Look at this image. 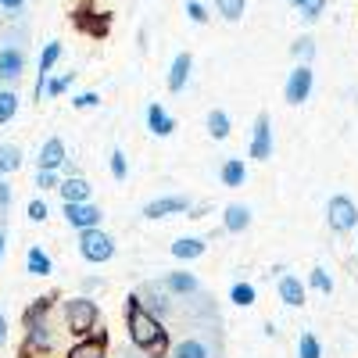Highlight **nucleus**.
Here are the masks:
<instances>
[{"mask_svg":"<svg viewBox=\"0 0 358 358\" xmlns=\"http://www.w3.org/2000/svg\"><path fill=\"white\" fill-rule=\"evenodd\" d=\"M50 348H54V330H50L47 315L29 319L25 322V351L33 355V351H50Z\"/></svg>","mask_w":358,"mask_h":358,"instance_id":"6e6552de","label":"nucleus"},{"mask_svg":"<svg viewBox=\"0 0 358 358\" xmlns=\"http://www.w3.org/2000/svg\"><path fill=\"white\" fill-rule=\"evenodd\" d=\"M72 83H76V72H65V76H50V79H47V86H43V94H47V97H62V94H65V90H69Z\"/></svg>","mask_w":358,"mask_h":358,"instance_id":"7c9ffc66","label":"nucleus"},{"mask_svg":"<svg viewBox=\"0 0 358 358\" xmlns=\"http://www.w3.org/2000/svg\"><path fill=\"white\" fill-rule=\"evenodd\" d=\"M57 194H62V201H90V183L76 172V176H65L57 183Z\"/></svg>","mask_w":358,"mask_h":358,"instance_id":"a211bd4d","label":"nucleus"},{"mask_svg":"<svg viewBox=\"0 0 358 358\" xmlns=\"http://www.w3.org/2000/svg\"><path fill=\"white\" fill-rule=\"evenodd\" d=\"M190 69H194V57L190 54H176V62L169 69V90L172 94H183V86L190 79Z\"/></svg>","mask_w":358,"mask_h":358,"instance_id":"2eb2a0df","label":"nucleus"},{"mask_svg":"<svg viewBox=\"0 0 358 358\" xmlns=\"http://www.w3.org/2000/svg\"><path fill=\"white\" fill-rule=\"evenodd\" d=\"M297 358H322V348L312 334H301V344H297Z\"/></svg>","mask_w":358,"mask_h":358,"instance_id":"473e14b6","label":"nucleus"},{"mask_svg":"<svg viewBox=\"0 0 358 358\" xmlns=\"http://www.w3.org/2000/svg\"><path fill=\"white\" fill-rule=\"evenodd\" d=\"M219 176H222V183H226V187H244L248 169H244V162H241V158H226Z\"/></svg>","mask_w":358,"mask_h":358,"instance_id":"5701e85b","label":"nucleus"},{"mask_svg":"<svg viewBox=\"0 0 358 358\" xmlns=\"http://www.w3.org/2000/svg\"><path fill=\"white\" fill-rule=\"evenodd\" d=\"M187 15H190V22H197V25L208 22V8L201 4V0H187Z\"/></svg>","mask_w":358,"mask_h":358,"instance_id":"58836bf2","label":"nucleus"},{"mask_svg":"<svg viewBox=\"0 0 358 358\" xmlns=\"http://www.w3.org/2000/svg\"><path fill=\"white\" fill-rule=\"evenodd\" d=\"M290 4L305 15V22H319L326 11V0H290Z\"/></svg>","mask_w":358,"mask_h":358,"instance_id":"c756f323","label":"nucleus"},{"mask_svg":"<svg viewBox=\"0 0 358 358\" xmlns=\"http://www.w3.org/2000/svg\"><path fill=\"white\" fill-rule=\"evenodd\" d=\"M8 204H11V187L0 179V208H8Z\"/></svg>","mask_w":358,"mask_h":358,"instance_id":"ea45409f","label":"nucleus"},{"mask_svg":"<svg viewBox=\"0 0 358 358\" xmlns=\"http://www.w3.org/2000/svg\"><path fill=\"white\" fill-rule=\"evenodd\" d=\"M25 273H29V276H50V273H54L50 255H47L43 248H29V255H25Z\"/></svg>","mask_w":358,"mask_h":358,"instance_id":"6ab92c4d","label":"nucleus"},{"mask_svg":"<svg viewBox=\"0 0 358 358\" xmlns=\"http://www.w3.org/2000/svg\"><path fill=\"white\" fill-rule=\"evenodd\" d=\"M25 215H29V222H47V215H50V208H47V201L33 197V201H29V208H25Z\"/></svg>","mask_w":358,"mask_h":358,"instance_id":"72a5a7b5","label":"nucleus"},{"mask_svg":"<svg viewBox=\"0 0 358 358\" xmlns=\"http://www.w3.org/2000/svg\"><path fill=\"white\" fill-rule=\"evenodd\" d=\"M79 255L86 258V262H94V265H101V262H108V258H115V241L101 229V226H90V229H79Z\"/></svg>","mask_w":358,"mask_h":358,"instance_id":"7ed1b4c3","label":"nucleus"},{"mask_svg":"<svg viewBox=\"0 0 358 358\" xmlns=\"http://www.w3.org/2000/svg\"><path fill=\"white\" fill-rule=\"evenodd\" d=\"M22 169V151L15 143H0V176H11Z\"/></svg>","mask_w":358,"mask_h":358,"instance_id":"393cba45","label":"nucleus"},{"mask_svg":"<svg viewBox=\"0 0 358 358\" xmlns=\"http://www.w3.org/2000/svg\"><path fill=\"white\" fill-rule=\"evenodd\" d=\"M204 241H201V236H179V241L172 244V255L179 258V262H194V258H201L204 255Z\"/></svg>","mask_w":358,"mask_h":358,"instance_id":"412c9836","label":"nucleus"},{"mask_svg":"<svg viewBox=\"0 0 358 358\" xmlns=\"http://www.w3.org/2000/svg\"><path fill=\"white\" fill-rule=\"evenodd\" d=\"M290 50H294V57H297V65H312V57H315V40H312V36H301Z\"/></svg>","mask_w":358,"mask_h":358,"instance_id":"2f4dec72","label":"nucleus"},{"mask_svg":"<svg viewBox=\"0 0 358 358\" xmlns=\"http://www.w3.org/2000/svg\"><path fill=\"white\" fill-rule=\"evenodd\" d=\"M4 251H8V236H4V229H0V262H4Z\"/></svg>","mask_w":358,"mask_h":358,"instance_id":"37998d69","label":"nucleus"},{"mask_svg":"<svg viewBox=\"0 0 358 358\" xmlns=\"http://www.w3.org/2000/svg\"><path fill=\"white\" fill-rule=\"evenodd\" d=\"M104 351H108V334L104 330H90L86 337H79L69 348V358H104Z\"/></svg>","mask_w":358,"mask_h":358,"instance_id":"9d476101","label":"nucleus"},{"mask_svg":"<svg viewBox=\"0 0 358 358\" xmlns=\"http://www.w3.org/2000/svg\"><path fill=\"white\" fill-rule=\"evenodd\" d=\"M111 176H115V179H126V176H129V162H126V155L118 151V147L111 151Z\"/></svg>","mask_w":358,"mask_h":358,"instance_id":"c9c22d12","label":"nucleus"},{"mask_svg":"<svg viewBox=\"0 0 358 358\" xmlns=\"http://www.w3.org/2000/svg\"><path fill=\"white\" fill-rule=\"evenodd\" d=\"M326 219H330V229L334 233H348V229H358V208L351 197L337 194L330 197V208H326Z\"/></svg>","mask_w":358,"mask_h":358,"instance_id":"20e7f679","label":"nucleus"},{"mask_svg":"<svg viewBox=\"0 0 358 358\" xmlns=\"http://www.w3.org/2000/svg\"><path fill=\"white\" fill-rule=\"evenodd\" d=\"M57 57H62V43L50 40V43L43 47V54H40V69H36V97H43V86H47L54 65H57Z\"/></svg>","mask_w":358,"mask_h":358,"instance_id":"ddd939ff","label":"nucleus"},{"mask_svg":"<svg viewBox=\"0 0 358 358\" xmlns=\"http://www.w3.org/2000/svg\"><path fill=\"white\" fill-rule=\"evenodd\" d=\"M172 358H215V348L201 337H187L172 348Z\"/></svg>","mask_w":358,"mask_h":358,"instance_id":"f3484780","label":"nucleus"},{"mask_svg":"<svg viewBox=\"0 0 358 358\" xmlns=\"http://www.w3.org/2000/svg\"><path fill=\"white\" fill-rule=\"evenodd\" d=\"M255 297H258V294H255L251 283H233V290H229V301H233V305H241V308H251V305H255Z\"/></svg>","mask_w":358,"mask_h":358,"instance_id":"c85d7f7f","label":"nucleus"},{"mask_svg":"<svg viewBox=\"0 0 358 358\" xmlns=\"http://www.w3.org/2000/svg\"><path fill=\"white\" fill-rule=\"evenodd\" d=\"M126 322H129V341L147 351V355H165L169 351V337L162 330V319L140 301V294H129V305H126Z\"/></svg>","mask_w":358,"mask_h":358,"instance_id":"f257e3e1","label":"nucleus"},{"mask_svg":"<svg viewBox=\"0 0 358 358\" xmlns=\"http://www.w3.org/2000/svg\"><path fill=\"white\" fill-rule=\"evenodd\" d=\"M312 287H315L319 294H334V280H330V273H326V268H312Z\"/></svg>","mask_w":358,"mask_h":358,"instance_id":"f704fd0d","label":"nucleus"},{"mask_svg":"<svg viewBox=\"0 0 358 358\" xmlns=\"http://www.w3.org/2000/svg\"><path fill=\"white\" fill-rule=\"evenodd\" d=\"M101 208L90 204V201H65V222L72 229H90V226H101Z\"/></svg>","mask_w":358,"mask_h":358,"instance_id":"0eeeda50","label":"nucleus"},{"mask_svg":"<svg viewBox=\"0 0 358 358\" xmlns=\"http://www.w3.org/2000/svg\"><path fill=\"white\" fill-rule=\"evenodd\" d=\"M312 86H315V72H312V65H297L294 72H290V79H287V104H305L308 97H312Z\"/></svg>","mask_w":358,"mask_h":358,"instance_id":"39448f33","label":"nucleus"},{"mask_svg":"<svg viewBox=\"0 0 358 358\" xmlns=\"http://www.w3.org/2000/svg\"><path fill=\"white\" fill-rule=\"evenodd\" d=\"M25 72V50L22 47H0V86L18 83Z\"/></svg>","mask_w":358,"mask_h":358,"instance_id":"1a4fd4ad","label":"nucleus"},{"mask_svg":"<svg viewBox=\"0 0 358 358\" xmlns=\"http://www.w3.org/2000/svg\"><path fill=\"white\" fill-rule=\"evenodd\" d=\"M65 162H69V155H65V140H62V136H50V140L40 147L36 165H40V169H54V172H57Z\"/></svg>","mask_w":358,"mask_h":358,"instance_id":"f8f14e48","label":"nucleus"},{"mask_svg":"<svg viewBox=\"0 0 358 358\" xmlns=\"http://www.w3.org/2000/svg\"><path fill=\"white\" fill-rule=\"evenodd\" d=\"M57 183H62V179H57L54 169H40V172H36V187H40V190H57Z\"/></svg>","mask_w":358,"mask_h":358,"instance_id":"e433bc0d","label":"nucleus"},{"mask_svg":"<svg viewBox=\"0 0 358 358\" xmlns=\"http://www.w3.org/2000/svg\"><path fill=\"white\" fill-rule=\"evenodd\" d=\"M8 344V319H4V312H0V348Z\"/></svg>","mask_w":358,"mask_h":358,"instance_id":"79ce46f5","label":"nucleus"},{"mask_svg":"<svg viewBox=\"0 0 358 358\" xmlns=\"http://www.w3.org/2000/svg\"><path fill=\"white\" fill-rule=\"evenodd\" d=\"M143 305H151V312L158 315H165L169 312V290H158V287H143V297H140Z\"/></svg>","mask_w":358,"mask_h":358,"instance_id":"a878e982","label":"nucleus"},{"mask_svg":"<svg viewBox=\"0 0 358 358\" xmlns=\"http://www.w3.org/2000/svg\"><path fill=\"white\" fill-rule=\"evenodd\" d=\"M147 129H151L155 136H172L176 133V118L162 104H151L147 108Z\"/></svg>","mask_w":358,"mask_h":358,"instance_id":"dca6fc26","label":"nucleus"},{"mask_svg":"<svg viewBox=\"0 0 358 358\" xmlns=\"http://www.w3.org/2000/svg\"><path fill=\"white\" fill-rule=\"evenodd\" d=\"M190 208V197L183 194H172V197H158L143 208V219H165V215H179V212H187Z\"/></svg>","mask_w":358,"mask_h":358,"instance_id":"9b49d317","label":"nucleus"},{"mask_svg":"<svg viewBox=\"0 0 358 358\" xmlns=\"http://www.w3.org/2000/svg\"><path fill=\"white\" fill-rule=\"evenodd\" d=\"M162 287H165L169 294H179V297L197 294V280H194L190 273H169V276L162 280Z\"/></svg>","mask_w":358,"mask_h":358,"instance_id":"4be33fe9","label":"nucleus"},{"mask_svg":"<svg viewBox=\"0 0 358 358\" xmlns=\"http://www.w3.org/2000/svg\"><path fill=\"white\" fill-rule=\"evenodd\" d=\"M244 8H248V0H215V11L226 22H241L244 18Z\"/></svg>","mask_w":358,"mask_h":358,"instance_id":"cd10ccee","label":"nucleus"},{"mask_svg":"<svg viewBox=\"0 0 358 358\" xmlns=\"http://www.w3.org/2000/svg\"><path fill=\"white\" fill-rule=\"evenodd\" d=\"M276 290H280V301H283L287 308H301V305H305V283L297 280V276L283 273L280 283H276Z\"/></svg>","mask_w":358,"mask_h":358,"instance_id":"4468645a","label":"nucleus"},{"mask_svg":"<svg viewBox=\"0 0 358 358\" xmlns=\"http://www.w3.org/2000/svg\"><path fill=\"white\" fill-rule=\"evenodd\" d=\"M248 155H251L255 162H268V158H273V122H268V115H258V118H255Z\"/></svg>","mask_w":358,"mask_h":358,"instance_id":"423d86ee","label":"nucleus"},{"mask_svg":"<svg viewBox=\"0 0 358 358\" xmlns=\"http://www.w3.org/2000/svg\"><path fill=\"white\" fill-rule=\"evenodd\" d=\"M0 8H4V11H22L25 0H0Z\"/></svg>","mask_w":358,"mask_h":358,"instance_id":"a19ab883","label":"nucleus"},{"mask_svg":"<svg viewBox=\"0 0 358 358\" xmlns=\"http://www.w3.org/2000/svg\"><path fill=\"white\" fill-rule=\"evenodd\" d=\"M62 312H65V326L76 337H86L90 330H97L101 308H97V301H90V297H69Z\"/></svg>","mask_w":358,"mask_h":358,"instance_id":"f03ea898","label":"nucleus"},{"mask_svg":"<svg viewBox=\"0 0 358 358\" xmlns=\"http://www.w3.org/2000/svg\"><path fill=\"white\" fill-rule=\"evenodd\" d=\"M18 115V94L15 90H0V126H8Z\"/></svg>","mask_w":358,"mask_h":358,"instance_id":"bb28decb","label":"nucleus"},{"mask_svg":"<svg viewBox=\"0 0 358 358\" xmlns=\"http://www.w3.org/2000/svg\"><path fill=\"white\" fill-rule=\"evenodd\" d=\"M222 222L229 233H244L251 226V208L248 204H229L226 212H222Z\"/></svg>","mask_w":358,"mask_h":358,"instance_id":"aec40b11","label":"nucleus"},{"mask_svg":"<svg viewBox=\"0 0 358 358\" xmlns=\"http://www.w3.org/2000/svg\"><path fill=\"white\" fill-rule=\"evenodd\" d=\"M229 115L222 111V108H212V111H208V136H212V140H226L229 136Z\"/></svg>","mask_w":358,"mask_h":358,"instance_id":"b1692460","label":"nucleus"},{"mask_svg":"<svg viewBox=\"0 0 358 358\" xmlns=\"http://www.w3.org/2000/svg\"><path fill=\"white\" fill-rule=\"evenodd\" d=\"M72 104H76L79 111H90V108H97V104H101V94L86 90V94H76V97H72Z\"/></svg>","mask_w":358,"mask_h":358,"instance_id":"4c0bfd02","label":"nucleus"}]
</instances>
